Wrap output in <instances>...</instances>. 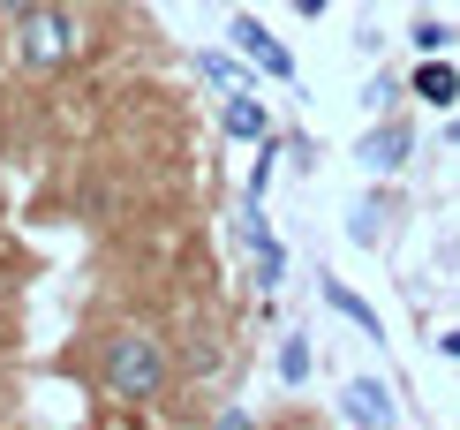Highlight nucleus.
<instances>
[{"instance_id":"f257e3e1","label":"nucleus","mask_w":460,"mask_h":430,"mask_svg":"<svg viewBox=\"0 0 460 430\" xmlns=\"http://www.w3.org/2000/svg\"><path fill=\"white\" fill-rule=\"evenodd\" d=\"M99 385H106V400H128V408L159 400L166 393V340L151 325H121L99 355Z\"/></svg>"},{"instance_id":"f03ea898","label":"nucleus","mask_w":460,"mask_h":430,"mask_svg":"<svg viewBox=\"0 0 460 430\" xmlns=\"http://www.w3.org/2000/svg\"><path fill=\"white\" fill-rule=\"evenodd\" d=\"M84 8H68V0H46L38 15L15 23V68L23 76H53V68H75V53H84Z\"/></svg>"},{"instance_id":"7ed1b4c3","label":"nucleus","mask_w":460,"mask_h":430,"mask_svg":"<svg viewBox=\"0 0 460 430\" xmlns=\"http://www.w3.org/2000/svg\"><path fill=\"white\" fill-rule=\"evenodd\" d=\"M226 38H234V53H242L257 76H272V84H295V53H287L279 38L257 23V15H234V23H226Z\"/></svg>"},{"instance_id":"20e7f679","label":"nucleus","mask_w":460,"mask_h":430,"mask_svg":"<svg viewBox=\"0 0 460 430\" xmlns=\"http://www.w3.org/2000/svg\"><path fill=\"white\" fill-rule=\"evenodd\" d=\"M340 416H348V430H393V393L385 378H348V393H340Z\"/></svg>"},{"instance_id":"39448f33","label":"nucleus","mask_w":460,"mask_h":430,"mask_svg":"<svg viewBox=\"0 0 460 430\" xmlns=\"http://www.w3.org/2000/svg\"><path fill=\"white\" fill-rule=\"evenodd\" d=\"M408 151H415V129H408V121H377V129L355 144V159L370 166V174H400V166H408Z\"/></svg>"},{"instance_id":"423d86ee","label":"nucleus","mask_w":460,"mask_h":430,"mask_svg":"<svg viewBox=\"0 0 460 430\" xmlns=\"http://www.w3.org/2000/svg\"><path fill=\"white\" fill-rule=\"evenodd\" d=\"M219 129L242 136V144H264V136H272V113L249 99V91H219Z\"/></svg>"},{"instance_id":"0eeeda50","label":"nucleus","mask_w":460,"mask_h":430,"mask_svg":"<svg viewBox=\"0 0 460 430\" xmlns=\"http://www.w3.org/2000/svg\"><path fill=\"white\" fill-rule=\"evenodd\" d=\"M317 287H324V302H332V309H340V318H348L355 332H370V340H385V318H377V309L362 302V295H355L348 280H332V272H317Z\"/></svg>"},{"instance_id":"6e6552de","label":"nucleus","mask_w":460,"mask_h":430,"mask_svg":"<svg viewBox=\"0 0 460 430\" xmlns=\"http://www.w3.org/2000/svg\"><path fill=\"white\" fill-rule=\"evenodd\" d=\"M415 99L453 106V99H460V68H453V61H423V68H415Z\"/></svg>"},{"instance_id":"1a4fd4ad","label":"nucleus","mask_w":460,"mask_h":430,"mask_svg":"<svg viewBox=\"0 0 460 430\" xmlns=\"http://www.w3.org/2000/svg\"><path fill=\"white\" fill-rule=\"evenodd\" d=\"M197 76H204V84H219V91H249V76L226 61V53H197Z\"/></svg>"},{"instance_id":"9d476101","label":"nucleus","mask_w":460,"mask_h":430,"mask_svg":"<svg viewBox=\"0 0 460 430\" xmlns=\"http://www.w3.org/2000/svg\"><path fill=\"white\" fill-rule=\"evenodd\" d=\"M302 378H310V340L287 332V340H279V385H302Z\"/></svg>"},{"instance_id":"9b49d317","label":"nucleus","mask_w":460,"mask_h":430,"mask_svg":"<svg viewBox=\"0 0 460 430\" xmlns=\"http://www.w3.org/2000/svg\"><path fill=\"white\" fill-rule=\"evenodd\" d=\"M264 189H272V136L257 144V166H249V204H264Z\"/></svg>"},{"instance_id":"f8f14e48","label":"nucleus","mask_w":460,"mask_h":430,"mask_svg":"<svg viewBox=\"0 0 460 430\" xmlns=\"http://www.w3.org/2000/svg\"><path fill=\"white\" fill-rule=\"evenodd\" d=\"M446 38H453V23H415L408 46H415V53H446Z\"/></svg>"},{"instance_id":"ddd939ff","label":"nucleus","mask_w":460,"mask_h":430,"mask_svg":"<svg viewBox=\"0 0 460 430\" xmlns=\"http://www.w3.org/2000/svg\"><path fill=\"white\" fill-rule=\"evenodd\" d=\"M377 219H385V211H377V204H355V227H348V234H355V242H362V249H370V242H377Z\"/></svg>"},{"instance_id":"4468645a","label":"nucleus","mask_w":460,"mask_h":430,"mask_svg":"<svg viewBox=\"0 0 460 430\" xmlns=\"http://www.w3.org/2000/svg\"><path fill=\"white\" fill-rule=\"evenodd\" d=\"M279 272H287V257H279V249H264V257H257V287H264V295L279 287Z\"/></svg>"},{"instance_id":"2eb2a0df","label":"nucleus","mask_w":460,"mask_h":430,"mask_svg":"<svg viewBox=\"0 0 460 430\" xmlns=\"http://www.w3.org/2000/svg\"><path fill=\"white\" fill-rule=\"evenodd\" d=\"M38 8H46V0H0V23L15 31V23H23V15H38Z\"/></svg>"},{"instance_id":"dca6fc26","label":"nucleus","mask_w":460,"mask_h":430,"mask_svg":"<svg viewBox=\"0 0 460 430\" xmlns=\"http://www.w3.org/2000/svg\"><path fill=\"white\" fill-rule=\"evenodd\" d=\"M212 430H249V416H242V408H226V416H219Z\"/></svg>"},{"instance_id":"f3484780","label":"nucleus","mask_w":460,"mask_h":430,"mask_svg":"<svg viewBox=\"0 0 460 430\" xmlns=\"http://www.w3.org/2000/svg\"><path fill=\"white\" fill-rule=\"evenodd\" d=\"M438 347H446V363H460V325L446 332V340H438Z\"/></svg>"},{"instance_id":"a211bd4d","label":"nucleus","mask_w":460,"mask_h":430,"mask_svg":"<svg viewBox=\"0 0 460 430\" xmlns=\"http://www.w3.org/2000/svg\"><path fill=\"white\" fill-rule=\"evenodd\" d=\"M295 8H302V15H324V8H332V0H295Z\"/></svg>"},{"instance_id":"6ab92c4d","label":"nucleus","mask_w":460,"mask_h":430,"mask_svg":"<svg viewBox=\"0 0 460 430\" xmlns=\"http://www.w3.org/2000/svg\"><path fill=\"white\" fill-rule=\"evenodd\" d=\"M446 144H460V113H453V121H446Z\"/></svg>"}]
</instances>
